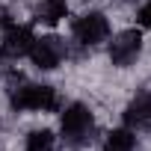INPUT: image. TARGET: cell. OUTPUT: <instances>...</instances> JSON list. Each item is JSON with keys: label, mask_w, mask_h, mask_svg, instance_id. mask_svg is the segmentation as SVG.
I'll return each mask as SVG.
<instances>
[{"label": "cell", "mask_w": 151, "mask_h": 151, "mask_svg": "<svg viewBox=\"0 0 151 151\" xmlns=\"http://www.w3.org/2000/svg\"><path fill=\"white\" fill-rule=\"evenodd\" d=\"M12 107L15 110H56L59 101H56V92L50 86H24L12 95Z\"/></svg>", "instance_id": "obj_2"}, {"label": "cell", "mask_w": 151, "mask_h": 151, "mask_svg": "<svg viewBox=\"0 0 151 151\" xmlns=\"http://www.w3.org/2000/svg\"><path fill=\"white\" fill-rule=\"evenodd\" d=\"M139 24H142V27H151V3H145V6L139 9Z\"/></svg>", "instance_id": "obj_11"}, {"label": "cell", "mask_w": 151, "mask_h": 151, "mask_svg": "<svg viewBox=\"0 0 151 151\" xmlns=\"http://www.w3.org/2000/svg\"><path fill=\"white\" fill-rule=\"evenodd\" d=\"M33 42H36V36H33L30 27H15V24H12V27L6 30V36H3V53H9V56H24V53H30Z\"/></svg>", "instance_id": "obj_6"}, {"label": "cell", "mask_w": 151, "mask_h": 151, "mask_svg": "<svg viewBox=\"0 0 151 151\" xmlns=\"http://www.w3.org/2000/svg\"><path fill=\"white\" fill-rule=\"evenodd\" d=\"M65 12H68V3H65V0H45V3L39 6V21L56 24V21L65 18Z\"/></svg>", "instance_id": "obj_8"}, {"label": "cell", "mask_w": 151, "mask_h": 151, "mask_svg": "<svg viewBox=\"0 0 151 151\" xmlns=\"http://www.w3.org/2000/svg\"><path fill=\"white\" fill-rule=\"evenodd\" d=\"M136 148V139L130 130H113L107 136V151H133Z\"/></svg>", "instance_id": "obj_9"}, {"label": "cell", "mask_w": 151, "mask_h": 151, "mask_svg": "<svg viewBox=\"0 0 151 151\" xmlns=\"http://www.w3.org/2000/svg\"><path fill=\"white\" fill-rule=\"evenodd\" d=\"M53 148V133L50 130H36L27 136V151H50Z\"/></svg>", "instance_id": "obj_10"}, {"label": "cell", "mask_w": 151, "mask_h": 151, "mask_svg": "<svg viewBox=\"0 0 151 151\" xmlns=\"http://www.w3.org/2000/svg\"><path fill=\"white\" fill-rule=\"evenodd\" d=\"M139 47H142L139 30H124V33H119V36L110 42V59H113V65H122V68H124V65L136 62Z\"/></svg>", "instance_id": "obj_3"}, {"label": "cell", "mask_w": 151, "mask_h": 151, "mask_svg": "<svg viewBox=\"0 0 151 151\" xmlns=\"http://www.w3.org/2000/svg\"><path fill=\"white\" fill-rule=\"evenodd\" d=\"M74 36H77L83 45H98L110 36V24L101 12H89L83 18H77V24H74Z\"/></svg>", "instance_id": "obj_4"}, {"label": "cell", "mask_w": 151, "mask_h": 151, "mask_svg": "<svg viewBox=\"0 0 151 151\" xmlns=\"http://www.w3.org/2000/svg\"><path fill=\"white\" fill-rule=\"evenodd\" d=\"M62 42L59 39H36L33 47H30V56L39 68H56L59 59H62Z\"/></svg>", "instance_id": "obj_5"}, {"label": "cell", "mask_w": 151, "mask_h": 151, "mask_svg": "<svg viewBox=\"0 0 151 151\" xmlns=\"http://www.w3.org/2000/svg\"><path fill=\"white\" fill-rule=\"evenodd\" d=\"M124 119H127V124H151V95L136 98V101L127 107Z\"/></svg>", "instance_id": "obj_7"}, {"label": "cell", "mask_w": 151, "mask_h": 151, "mask_svg": "<svg viewBox=\"0 0 151 151\" xmlns=\"http://www.w3.org/2000/svg\"><path fill=\"white\" fill-rule=\"evenodd\" d=\"M62 133H65V139L71 142V145H83V142H89L92 136V113L83 107V104H74V107H68L65 113H62Z\"/></svg>", "instance_id": "obj_1"}]
</instances>
